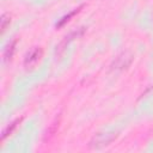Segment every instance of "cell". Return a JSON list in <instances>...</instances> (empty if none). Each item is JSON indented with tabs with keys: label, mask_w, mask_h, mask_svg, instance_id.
I'll return each instance as SVG.
<instances>
[{
	"label": "cell",
	"mask_w": 153,
	"mask_h": 153,
	"mask_svg": "<svg viewBox=\"0 0 153 153\" xmlns=\"http://www.w3.org/2000/svg\"><path fill=\"white\" fill-rule=\"evenodd\" d=\"M42 57V49L41 48H35L33 50H31L27 56L25 57V61H24V65L26 67V69H32L41 60Z\"/></svg>",
	"instance_id": "obj_1"
},
{
	"label": "cell",
	"mask_w": 153,
	"mask_h": 153,
	"mask_svg": "<svg viewBox=\"0 0 153 153\" xmlns=\"http://www.w3.org/2000/svg\"><path fill=\"white\" fill-rule=\"evenodd\" d=\"M79 10H80V8H78V10H74V11H73V12H71V13H69L68 16L63 17V18H62V20H61V22H60V23L57 24V26L60 27V26H62L63 24H66V23H67V22L69 20V18H72V17H73V16H74L75 13H78V12H79Z\"/></svg>",
	"instance_id": "obj_6"
},
{
	"label": "cell",
	"mask_w": 153,
	"mask_h": 153,
	"mask_svg": "<svg viewBox=\"0 0 153 153\" xmlns=\"http://www.w3.org/2000/svg\"><path fill=\"white\" fill-rule=\"evenodd\" d=\"M114 137H115V135L114 134H109V133H106V134H98L97 136L93 137V140L91 141L90 146L93 147V148H100L103 146L109 145V142H111L114 140Z\"/></svg>",
	"instance_id": "obj_2"
},
{
	"label": "cell",
	"mask_w": 153,
	"mask_h": 153,
	"mask_svg": "<svg viewBox=\"0 0 153 153\" xmlns=\"http://www.w3.org/2000/svg\"><path fill=\"white\" fill-rule=\"evenodd\" d=\"M129 59H131V56H128V55H126V57H124V60H123V54L121 55V56H118L117 57V60H116V68H126L127 66H129V63L130 62H126V60H129Z\"/></svg>",
	"instance_id": "obj_4"
},
{
	"label": "cell",
	"mask_w": 153,
	"mask_h": 153,
	"mask_svg": "<svg viewBox=\"0 0 153 153\" xmlns=\"http://www.w3.org/2000/svg\"><path fill=\"white\" fill-rule=\"evenodd\" d=\"M8 25H10V17L7 14H2V17H1V29H2V31H5Z\"/></svg>",
	"instance_id": "obj_7"
},
{
	"label": "cell",
	"mask_w": 153,
	"mask_h": 153,
	"mask_svg": "<svg viewBox=\"0 0 153 153\" xmlns=\"http://www.w3.org/2000/svg\"><path fill=\"white\" fill-rule=\"evenodd\" d=\"M18 122H19V120H17L16 122H13V123L11 124V127H7V128L4 130V133H2V140H4V139L7 136V135H10V134L13 131V129L17 127V123H18Z\"/></svg>",
	"instance_id": "obj_5"
},
{
	"label": "cell",
	"mask_w": 153,
	"mask_h": 153,
	"mask_svg": "<svg viewBox=\"0 0 153 153\" xmlns=\"http://www.w3.org/2000/svg\"><path fill=\"white\" fill-rule=\"evenodd\" d=\"M14 50H16V41L12 42V43H10V44L6 47V49H5V51H4V60H5V61L11 60V57L13 56Z\"/></svg>",
	"instance_id": "obj_3"
}]
</instances>
